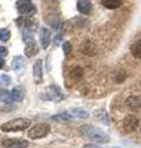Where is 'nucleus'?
Segmentation results:
<instances>
[{"mask_svg":"<svg viewBox=\"0 0 141 148\" xmlns=\"http://www.w3.org/2000/svg\"><path fill=\"white\" fill-rule=\"evenodd\" d=\"M83 148H104V147H100L98 145H87V146H84Z\"/></svg>","mask_w":141,"mask_h":148,"instance_id":"a878e982","label":"nucleus"},{"mask_svg":"<svg viewBox=\"0 0 141 148\" xmlns=\"http://www.w3.org/2000/svg\"><path fill=\"white\" fill-rule=\"evenodd\" d=\"M63 52L66 56H69L70 52H72V45H70V42H68V41L63 42Z\"/></svg>","mask_w":141,"mask_h":148,"instance_id":"5701e85b","label":"nucleus"},{"mask_svg":"<svg viewBox=\"0 0 141 148\" xmlns=\"http://www.w3.org/2000/svg\"><path fill=\"white\" fill-rule=\"evenodd\" d=\"M11 84V78L6 75V74H3L1 77H0V85H3V86H8V85H10Z\"/></svg>","mask_w":141,"mask_h":148,"instance_id":"4be33fe9","label":"nucleus"},{"mask_svg":"<svg viewBox=\"0 0 141 148\" xmlns=\"http://www.w3.org/2000/svg\"><path fill=\"white\" fill-rule=\"evenodd\" d=\"M0 100L4 104H11L12 103V96H11V91H8L6 89H1L0 90Z\"/></svg>","mask_w":141,"mask_h":148,"instance_id":"a211bd4d","label":"nucleus"},{"mask_svg":"<svg viewBox=\"0 0 141 148\" xmlns=\"http://www.w3.org/2000/svg\"><path fill=\"white\" fill-rule=\"evenodd\" d=\"M126 78V75H125V73L124 72H120L119 74H118V78H116V80L118 82H123L124 79Z\"/></svg>","mask_w":141,"mask_h":148,"instance_id":"b1692460","label":"nucleus"},{"mask_svg":"<svg viewBox=\"0 0 141 148\" xmlns=\"http://www.w3.org/2000/svg\"><path fill=\"white\" fill-rule=\"evenodd\" d=\"M41 98L44 100H51L58 103V101H62L64 99V94L58 85H51L44 92H41Z\"/></svg>","mask_w":141,"mask_h":148,"instance_id":"7ed1b4c3","label":"nucleus"},{"mask_svg":"<svg viewBox=\"0 0 141 148\" xmlns=\"http://www.w3.org/2000/svg\"><path fill=\"white\" fill-rule=\"evenodd\" d=\"M25 64V58L21 57V56H16V57L12 58V62H11V68L14 71H19L21 69Z\"/></svg>","mask_w":141,"mask_h":148,"instance_id":"dca6fc26","label":"nucleus"},{"mask_svg":"<svg viewBox=\"0 0 141 148\" xmlns=\"http://www.w3.org/2000/svg\"><path fill=\"white\" fill-rule=\"evenodd\" d=\"M131 53L136 58H141V40H138L131 46Z\"/></svg>","mask_w":141,"mask_h":148,"instance_id":"6ab92c4d","label":"nucleus"},{"mask_svg":"<svg viewBox=\"0 0 141 148\" xmlns=\"http://www.w3.org/2000/svg\"><path fill=\"white\" fill-rule=\"evenodd\" d=\"M4 64H5V62H4V59L3 58H0V69H1L4 67Z\"/></svg>","mask_w":141,"mask_h":148,"instance_id":"cd10ccee","label":"nucleus"},{"mask_svg":"<svg viewBox=\"0 0 141 148\" xmlns=\"http://www.w3.org/2000/svg\"><path fill=\"white\" fill-rule=\"evenodd\" d=\"M6 54H8V49L5 47H0V58L5 57Z\"/></svg>","mask_w":141,"mask_h":148,"instance_id":"393cba45","label":"nucleus"},{"mask_svg":"<svg viewBox=\"0 0 141 148\" xmlns=\"http://www.w3.org/2000/svg\"><path fill=\"white\" fill-rule=\"evenodd\" d=\"M53 121H58V122H66V121H69V120H72V115L69 114V111H63V112H59V114H56L53 115L52 117Z\"/></svg>","mask_w":141,"mask_h":148,"instance_id":"ddd939ff","label":"nucleus"},{"mask_svg":"<svg viewBox=\"0 0 141 148\" xmlns=\"http://www.w3.org/2000/svg\"><path fill=\"white\" fill-rule=\"evenodd\" d=\"M16 9H17L19 14H21L24 16L34 15L36 12V8H35L34 4L31 3V0H17Z\"/></svg>","mask_w":141,"mask_h":148,"instance_id":"39448f33","label":"nucleus"},{"mask_svg":"<svg viewBox=\"0 0 141 148\" xmlns=\"http://www.w3.org/2000/svg\"><path fill=\"white\" fill-rule=\"evenodd\" d=\"M50 132V126L47 123H37L34 127H31L27 132V136L31 140H39L48 135Z\"/></svg>","mask_w":141,"mask_h":148,"instance_id":"20e7f679","label":"nucleus"},{"mask_svg":"<svg viewBox=\"0 0 141 148\" xmlns=\"http://www.w3.org/2000/svg\"><path fill=\"white\" fill-rule=\"evenodd\" d=\"M44 80V74H42V61L37 59L34 63V82L35 84H41Z\"/></svg>","mask_w":141,"mask_h":148,"instance_id":"6e6552de","label":"nucleus"},{"mask_svg":"<svg viewBox=\"0 0 141 148\" xmlns=\"http://www.w3.org/2000/svg\"><path fill=\"white\" fill-rule=\"evenodd\" d=\"M61 40H62V36H61V35H57V37L55 38V43H56V45H59Z\"/></svg>","mask_w":141,"mask_h":148,"instance_id":"bb28decb","label":"nucleus"},{"mask_svg":"<svg viewBox=\"0 0 141 148\" xmlns=\"http://www.w3.org/2000/svg\"><path fill=\"white\" fill-rule=\"evenodd\" d=\"M139 126V119L135 116H126L123 122V130L125 132H134Z\"/></svg>","mask_w":141,"mask_h":148,"instance_id":"0eeeda50","label":"nucleus"},{"mask_svg":"<svg viewBox=\"0 0 141 148\" xmlns=\"http://www.w3.org/2000/svg\"><path fill=\"white\" fill-rule=\"evenodd\" d=\"M25 94H26V91H25V89H24V86H21V85L15 86V88H14V89L11 90L12 100H14V101H17V103H19V101H22Z\"/></svg>","mask_w":141,"mask_h":148,"instance_id":"f8f14e48","label":"nucleus"},{"mask_svg":"<svg viewBox=\"0 0 141 148\" xmlns=\"http://www.w3.org/2000/svg\"><path fill=\"white\" fill-rule=\"evenodd\" d=\"M77 9H78V11L79 12H82V14H89L92 10V3H91V0H78V3H77Z\"/></svg>","mask_w":141,"mask_h":148,"instance_id":"9b49d317","label":"nucleus"},{"mask_svg":"<svg viewBox=\"0 0 141 148\" xmlns=\"http://www.w3.org/2000/svg\"><path fill=\"white\" fill-rule=\"evenodd\" d=\"M126 104H128V106L130 109L133 110H136V109H140L141 108V98L140 96H130V98L128 99V101H126Z\"/></svg>","mask_w":141,"mask_h":148,"instance_id":"2eb2a0df","label":"nucleus"},{"mask_svg":"<svg viewBox=\"0 0 141 148\" xmlns=\"http://www.w3.org/2000/svg\"><path fill=\"white\" fill-rule=\"evenodd\" d=\"M111 148H120V147H111Z\"/></svg>","mask_w":141,"mask_h":148,"instance_id":"c85d7f7f","label":"nucleus"},{"mask_svg":"<svg viewBox=\"0 0 141 148\" xmlns=\"http://www.w3.org/2000/svg\"><path fill=\"white\" fill-rule=\"evenodd\" d=\"M4 148H27L29 142L22 138H6L1 142Z\"/></svg>","mask_w":141,"mask_h":148,"instance_id":"423d86ee","label":"nucleus"},{"mask_svg":"<svg viewBox=\"0 0 141 148\" xmlns=\"http://www.w3.org/2000/svg\"><path fill=\"white\" fill-rule=\"evenodd\" d=\"M69 114L72 115V117H77V119H88L89 117V112L87 110L83 109H70Z\"/></svg>","mask_w":141,"mask_h":148,"instance_id":"4468645a","label":"nucleus"},{"mask_svg":"<svg viewBox=\"0 0 141 148\" xmlns=\"http://www.w3.org/2000/svg\"><path fill=\"white\" fill-rule=\"evenodd\" d=\"M10 38V31L8 29H0V41H8Z\"/></svg>","mask_w":141,"mask_h":148,"instance_id":"412c9836","label":"nucleus"},{"mask_svg":"<svg viewBox=\"0 0 141 148\" xmlns=\"http://www.w3.org/2000/svg\"><path fill=\"white\" fill-rule=\"evenodd\" d=\"M30 125H31V121L29 119L19 117V119H14L5 123H3L0 126V128L4 132H17V131H25L26 128L30 127Z\"/></svg>","mask_w":141,"mask_h":148,"instance_id":"f03ea898","label":"nucleus"},{"mask_svg":"<svg viewBox=\"0 0 141 148\" xmlns=\"http://www.w3.org/2000/svg\"><path fill=\"white\" fill-rule=\"evenodd\" d=\"M39 52V47L34 40H30V41H26V45H25V54L27 57H34L35 54H37Z\"/></svg>","mask_w":141,"mask_h":148,"instance_id":"9d476101","label":"nucleus"},{"mask_svg":"<svg viewBox=\"0 0 141 148\" xmlns=\"http://www.w3.org/2000/svg\"><path fill=\"white\" fill-rule=\"evenodd\" d=\"M70 78H72L73 80H76V82H78L79 79H82L83 78V69L81 67L74 68L73 71L70 72Z\"/></svg>","mask_w":141,"mask_h":148,"instance_id":"aec40b11","label":"nucleus"},{"mask_svg":"<svg viewBox=\"0 0 141 148\" xmlns=\"http://www.w3.org/2000/svg\"><path fill=\"white\" fill-rule=\"evenodd\" d=\"M81 133L84 137L89 138L91 141L95 143H108L110 141V137L105 131H103L99 127L92 126V125H84V126H82Z\"/></svg>","mask_w":141,"mask_h":148,"instance_id":"f257e3e1","label":"nucleus"},{"mask_svg":"<svg viewBox=\"0 0 141 148\" xmlns=\"http://www.w3.org/2000/svg\"><path fill=\"white\" fill-rule=\"evenodd\" d=\"M102 4L108 9H118L123 5V0H103Z\"/></svg>","mask_w":141,"mask_h":148,"instance_id":"f3484780","label":"nucleus"},{"mask_svg":"<svg viewBox=\"0 0 141 148\" xmlns=\"http://www.w3.org/2000/svg\"><path fill=\"white\" fill-rule=\"evenodd\" d=\"M40 42L44 49H46L51 43V31L46 27H42L40 30Z\"/></svg>","mask_w":141,"mask_h":148,"instance_id":"1a4fd4ad","label":"nucleus"}]
</instances>
